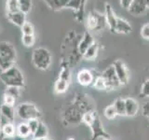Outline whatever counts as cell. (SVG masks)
I'll return each mask as SVG.
<instances>
[{
	"instance_id": "25",
	"label": "cell",
	"mask_w": 149,
	"mask_h": 140,
	"mask_svg": "<svg viewBox=\"0 0 149 140\" xmlns=\"http://www.w3.org/2000/svg\"><path fill=\"white\" fill-rule=\"evenodd\" d=\"M59 78L70 82V79H71V72H70V67L67 62L62 63V68H61V71L59 74Z\"/></svg>"
},
{
	"instance_id": "30",
	"label": "cell",
	"mask_w": 149,
	"mask_h": 140,
	"mask_svg": "<svg viewBox=\"0 0 149 140\" xmlns=\"http://www.w3.org/2000/svg\"><path fill=\"white\" fill-rule=\"evenodd\" d=\"M22 42L23 46L27 47V48H30L33 47L36 43V37L35 35H22Z\"/></svg>"
},
{
	"instance_id": "35",
	"label": "cell",
	"mask_w": 149,
	"mask_h": 140,
	"mask_svg": "<svg viewBox=\"0 0 149 140\" xmlns=\"http://www.w3.org/2000/svg\"><path fill=\"white\" fill-rule=\"evenodd\" d=\"M16 98L13 97L10 94H8V93H4V96H3V104H6L8 106H15V103H16Z\"/></svg>"
},
{
	"instance_id": "26",
	"label": "cell",
	"mask_w": 149,
	"mask_h": 140,
	"mask_svg": "<svg viewBox=\"0 0 149 140\" xmlns=\"http://www.w3.org/2000/svg\"><path fill=\"white\" fill-rule=\"evenodd\" d=\"M93 87L99 91H107V85L106 82L104 80V78H102V75H100L99 77H97L94 78V81H93Z\"/></svg>"
},
{
	"instance_id": "41",
	"label": "cell",
	"mask_w": 149,
	"mask_h": 140,
	"mask_svg": "<svg viewBox=\"0 0 149 140\" xmlns=\"http://www.w3.org/2000/svg\"><path fill=\"white\" fill-rule=\"evenodd\" d=\"M87 0H81V4H82V9L84 10V7H85V4H86Z\"/></svg>"
},
{
	"instance_id": "28",
	"label": "cell",
	"mask_w": 149,
	"mask_h": 140,
	"mask_svg": "<svg viewBox=\"0 0 149 140\" xmlns=\"http://www.w3.org/2000/svg\"><path fill=\"white\" fill-rule=\"evenodd\" d=\"M19 2V9L23 13L28 14L32 8V0H18Z\"/></svg>"
},
{
	"instance_id": "36",
	"label": "cell",
	"mask_w": 149,
	"mask_h": 140,
	"mask_svg": "<svg viewBox=\"0 0 149 140\" xmlns=\"http://www.w3.org/2000/svg\"><path fill=\"white\" fill-rule=\"evenodd\" d=\"M28 126H29V128L31 130V132H32V134H34L36 132V130L37 129V127H38V125L40 123V120L39 119H34V120H28L26 121Z\"/></svg>"
},
{
	"instance_id": "20",
	"label": "cell",
	"mask_w": 149,
	"mask_h": 140,
	"mask_svg": "<svg viewBox=\"0 0 149 140\" xmlns=\"http://www.w3.org/2000/svg\"><path fill=\"white\" fill-rule=\"evenodd\" d=\"M0 132L3 137H14L16 136V126L14 125V123H6L0 127Z\"/></svg>"
},
{
	"instance_id": "40",
	"label": "cell",
	"mask_w": 149,
	"mask_h": 140,
	"mask_svg": "<svg viewBox=\"0 0 149 140\" xmlns=\"http://www.w3.org/2000/svg\"><path fill=\"white\" fill-rule=\"evenodd\" d=\"M29 140H51V139L47 136V137H43V138H35V137H32Z\"/></svg>"
},
{
	"instance_id": "39",
	"label": "cell",
	"mask_w": 149,
	"mask_h": 140,
	"mask_svg": "<svg viewBox=\"0 0 149 140\" xmlns=\"http://www.w3.org/2000/svg\"><path fill=\"white\" fill-rule=\"evenodd\" d=\"M143 115L144 117H146L149 120V103H146V105L143 107Z\"/></svg>"
},
{
	"instance_id": "19",
	"label": "cell",
	"mask_w": 149,
	"mask_h": 140,
	"mask_svg": "<svg viewBox=\"0 0 149 140\" xmlns=\"http://www.w3.org/2000/svg\"><path fill=\"white\" fill-rule=\"evenodd\" d=\"M53 10H60L63 8H69L70 0H43Z\"/></svg>"
},
{
	"instance_id": "11",
	"label": "cell",
	"mask_w": 149,
	"mask_h": 140,
	"mask_svg": "<svg viewBox=\"0 0 149 140\" xmlns=\"http://www.w3.org/2000/svg\"><path fill=\"white\" fill-rule=\"evenodd\" d=\"M104 16L106 20V24L108 25L111 32L114 33L118 17L116 16V14L113 10V8H112V6L109 3H106L104 5Z\"/></svg>"
},
{
	"instance_id": "7",
	"label": "cell",
	"mask_w": 149,
	"mask_h": 140,
	"mask_svg": "<svg viewBox=\"0 0 149 140\" xmlns=\"http://www.w3.org/2000/svg\"><path fill=\"white\" fill-rule=\"evenodd\" d=\"M102 76L104 78V80L106 82L107 91L116 90V89L121 86V83L119 81L118 76H116L113 64L110 65L109 67H107L104 71V73L102 74Z\"/></svg>"
},
{
	"instance_id": "3",
	"label": "cell",
	"mask_w": 149,
	"mask_h": 140,
	"mask_svg": "<svg viewBox=\"0 0 149 140\" xmlns=\"http://www.w3.org/2000/svg\"><path fill=\"white\" fill-rule=\"evenodd\" d=\"M16 58V50L10 42H0V69L6 70L15 65Z\"/></svg>"
},
{
	"instance_id": "13",
	"label": "cell",
	"mask_w": 149,
	"mask_h": 140,
	"mask_svg": "<svg viewBox=\"0 0 149 140\" xmlns=\"http://www.w3.org/2000/svg\"><path fill=\"white\" fill-rule=\"evenodd\" d=\"M94 42L95 41H94V39H93L92 35L88 31H86L85 33H84L80 42H79L78 45H77V50H78L79 54L82 56L84 53H85V51L90 48Z\"/></svg>"
},
{
	"instance_id": "33",
	"label": "cell",
	"mask_w": 149,
	"mask_h": 140,
	"mask_svg": "<svg viewBox=\"0 0 149 140\" xmlns=\"http://www.w3.org/2000/svg\"><path fill=\"white\" fill-rule=\"evenodd\" d=\"M21 88L19 87H14V86H9V87H7L6 91H5V93H8V94H10L12 95L13 97H15L16 99H18L19 96H20V92Z\"/></svg>"
},
{
	"instance_id": "1",
	"label": "cell",
	"mask_w": 149,
	"mask_h": 140,
	"mask_svg": "<svg viewBox=\"0 0 149 140\" xmlns=\"http://www.w3.org/2000/svg\"><path fill=\"white\" fill-rule=\"evenodd\" d=\"M90 110H94L90 101L81 93H77L73 104L64 110L63 121L67 125H78L82 123L83 114Z\"/></svg>"
},
{
	"instance_id": "24",
	"label": "cell",
	"mask_w": 149,
	"mask_h": 140,
	"mask_svg": "<svg viewBox=\"0 0 149 140\" xmlns=\"http://www.w3.org/2000/svg\"><path fill=\"white\" fill-rule=\"evenodd\" d=\"M48 134H49L48 127H47L44 123L40 121L38 127H37V129L36 130V132L33 134V137H35V138H43V137L48 136Z\"/></svg>"
},
{
	"instance_id": "44",
	"label": "cell",
	"mask_w": 149,
	"mask_h": 140,
	"mask_svg": "<svg viewBox=\"0 0 149 140\" xmlns=\"http://www.w3.org/2000/svg\"><path fill=\"white\" fill-rule=\"evenodd\" d=\"M104 140H111V138L110 139H104Z\"/></svg>"
},
{
	"instance_id": "9",
	"label": "cell",
	"mask_w": 149,
	"mask_h": 140,
	"mask_svg": "<svg viewBox=\"0 0 149 140\" xmlns=\"http://www.w3.org/2000/svg\"><path fill=\"white\" fill-rule=\"evenodd\" d=\"M113 66L115 68L116 76H118L121 83V86L126 85L129 82V77H130L127 65L125 64V63L122 60H116L113 64Z\"/></svg>"
},
{
	"instance_id": "4",
	"label": "cell",
	"mask_w": 149,
	"mask_h": 140,
	"mask_svg": "<svg viewBox=\"0 0 149 140\" xmlns=\"http://www.w3.org/2000/svg\"><path fill=\"white\" fill-rule=\"evenodd\" d=\"M32 63L37 69L47 70L49 69V67L51 65V63H52V55L48 49L39 47V48L35 49L33 51Z\"/></svg>"
},
{
	"instance_id": "42",
	"label": "cell",
	"mask_w": 149,
	"mask_h": 140,
	"mask_svg": "<svg viewBox=\"0 0 149 140\" xmlns=\"http://www.w3.org/2000/svg\"><path fill=\"white\" fill-rule=\"evenodd\" d=\"M146 1V6H147V8H149V0H144Z\"/></svg>"
},
{
	"instance_id": "12",
	"label": "cell",
	"mask_w": 149,
	"mask_h": 140,
	"mask_svg": "<svg viewBox=\"0 0 149 140\" xmlns=\"http://www.w3.org/2000/svg\"><path fill=\"white\" fill-rule=\"evenodd\" d=\"M77 80L81 86L87 87V86H90L91 84H93L94 78H93V75L91 70L84 68V69H81L80 71L77 73Z\"/></svg>"
},
{
	"instance_id": "15",
	"label": "cell",
	"mask_w": 149,
	"mask_h": 140,
	"mask_svg": "<svg viewBox=\"0 0 149 140\" xmlns=\"http://www.w3.org/2000/svg\"><path fill=\"white\" fill-rule=\"evenodd\" d=\"M132 32V26L130 25V23L127 20H125V19L118 17L114 33H116V34L129 35Z\"/></svg>"
},
{
	"instance_id": "14",
	"label": "cell",
	"mask_w": 149,
	"mask_h": 140,
	"mask_svg": "<svg viewBox=\"0 0 149 140\" xmlns=\"http://www.w3.org/2000/svg\"><path fill=\"white\" fill-rule=\"evenodd\" d=\"M7 18L9 22L20 28L24 24V22L27 21L26 14L23 13L21 10H18L15 12H7Z\"/></svg>"
},
{
	"instance_id": "17",
	"label": "cell",
	"mask_w": 149,
	"mask_h": 140,
	"mask_svg": "<svg viewBox=\"0 0 149 140\" xmlns=\"http://www.w3.org/2000/svg\"><path fill=\"white\" fill-rule=\"evenodd\" d=\"M126 104V116L134 117L138 114L139 111V104L138 102L133 98L128 97L125 99Z\"/></svg>"
},
{
	"instance_id": "21",
	"label": "cell",
	"mask_w": 149,
	"mask_h": 140,
	"mask_svg": "<svg viewBox=\"0 0 149 140\" xmlns=\"http://www.w3.org/2000/svg\"><path fill=\"white\" fill-rule=\"evenodd\" d=\"M98 50H99V46H98V43L94 42V43H93L90 48L85 51V53L82 55V57L88 61L94 60L97 57Z\"/></svg>"
},
{
	"instance_id": "29",
	"label": "cell",
	"mask_w": 149,
	"mask_h": 140,
	"mask_svg": "<svg viewBox=\"0 0 149 140\" xmlns=\"http://www.w3.org/2000/svg\"><path fill=\"white\" fill-rule=\"evenodd\" d=\"M104 117L107 119V120H114L116 119V117L118 116V113H116V108L114 105H109L107 106L104 109Z\"/></svg>"
},
{
	"instance_id": "38",
	"label": "cell",
	"mask_w": 149,
	"mask_h": 140,
	"mask_svg": "<svg viewBox=\"0 0 149 140\" xmlns=\"http://www.w3.org/2000/svg\"><path fill=\"white\" fill-rule=\"evenodd\" d=\"M133 2V0H119V4L122 8L128 9L129 7L130 6V4Z\"/></svg>"
},
{
	"instance_id": "43",
	"label": "cell",
	"mask_w": 149,
	"mask_h": 140,
	"mask_svg": "<svg viewBox=\"0 0 149 140\" xmlns=\"http://www.w3.org/2000/svg\"><path fill=\"white\" fill-rule=\"evenodd\" d=\"M66 140H76L74 138H73V137H69V138H67Z\"/></svg>"
},
{
	"instance_id": "18",
	"label": "cell",
	"mask_w": 149,
	"mask_h": 140,
	"mask_svg": "<svg viewBox=\"0 0 149 140\" xmlns=\"http://www.w3.org/2000/svg\"><path fill=\"white\" fill-rule=\"evenodd\" d=\"M0 115H2L5 118H7L11 123L15 121L16 116V108H14L13 106H8L6 104H2L0 106Z\"/></svg>"
},
{
	"instance_id": "31",
	"label": "cell",
	"mask_w": 149,
	"mask_h": 140,
	"mask_svg": "<svg viewBox=\"0 0 149 140\" xmlns=\"http://www.w3.org/2000/svg\"><path fill=\"white\" fill-rule=\"evenodd\" d=\"M22 35H34L35 34V28L34 25L32 24V22L26 21L22 27Z\"/></svg>"
},
{
	"instance_id": "16",
	"label": "cell",
	"mask_w": 149,
	"mask_h": 140,
	"mask_svg": "<svg viewBox=\"0 0 149 140\" xmlns=\"http://www.w3.org/2000/svg\"><path fill=\"white\" fill-rule=\"evenodd\" d=\"M16 135L22 140H29L33 137L32 132L26 121H22L16 126Z\"/></svg>"
},
{
	"instance_id": "32",
	"label": "cell",
	"mask_w": 149,
	"mask_h": 140,
	"mask_svg": "<svg viewBox=\"0 0 149 140\" xmlns=\"http://www.w3.org/2000/svg\"><path fill=\"white\" fill-rule=\"evenodd\" d=\"M6 8H7V12H15L20 10L19 9L18 0H7Z\"/></svg>"
},
{
	"instance_id": "22",
	"label": "cell",
	"mask_w": 149,
	"mask_h": 140,
	"mask_svg": "<svg viewBox=\"0 0 149 140\" xmlns=\"http://www.w3.org/2000/svg\"><path fill=\"white\" fill-rule=\"evenodd\" d=\"M69 83L68 81L64 80V79H62L58 78L57 80L55 81L54 84V91L56 93L58 94H62V93H64L68 90V87H69Z\"/></svg>"
},
{
	"instance_id": "10",
	"label": "cell",
	"mask_w": 149,
	"mask_h": 140,
	"mask_svg": "<svg viewBox=\"0 0 149 140\" xmlns=\"http://www.w3.org/2000/svg\"><path fill=\"white\" fill-rule=\"evenodd\" d=\"M147 8H148L144 0H133L127 10L132 16H142L146 12Z\"/></svg>"
},
{
	"instance_id": "37",
	"label": "cell",
	"mask_w": 149,
	"mask_h": 140,
	"mask_svg": "<svg viewBox=\"0 0 149 140\" xmlns=\"http://www.w3.org/2000/svg\"><path fill=\"white\" fill-rule=\"evenodd\" d=\"M142 37L143 39L149 40V23H146L143 27L141 28V32H140Z\"/></svg>"
},
{
	"instance_id": "27",
	"label": "cell",
	"mask_w": 149,
	"mask_h": 140,
	"mask_svg": "<svg viewBox=\"0 0 149 140\" xmlns=\"http://www.w3.org/2000/svg\"><path fill=\"white\" fill-rule=\"evenodd\" d=\"M96 112L94 110H90V111H87L86 113L83 114V117H82V123H84L86 125L90 126L92 123L93 120H95L96 118Z\"/></svg>"
},
{
	"instance_id": "5",
	"label": "cell",
	"mask_w": 149,
	"mask_h": 140,
	"mask_svg": "<svg viewBox=\"0 0 149 140\" xmlns=\"http://www.w3.org/2000/svg\"><path fill=\"white\" fill-rule=\"evenodd\" d=\"M16 116H18L23 121H28L34 119L41 118V112L35 104L29 102L21 103L16 107Z\"/></svg>"
},
{
	"instance_id": "23",
	"label": "cell",
	"mask_w": 149,
	"mask_h": 140,
	"mask_svg": "<svg viewBox=\"0 0 149 140\" xmlns=\"http://www.w3.org/2000/svg\"><path fill=\"white\" fill-rule=\"evenodd\" d=\"M118 116H126V104L124 98H118L113 103Z\"/></svg>"
},
{
	"instance_id": "6",
	"label": "cell",
	"mask_w": 149,
	"mask_h": 140,
	"mask_svg": "<svg viewBox=\"0 0 149 140\" xmlns=\"http://www.w3.org/2000/svg\"><path fill=\"white\" fill-rule=\"evenodd\" d=\"M106 24V20L104 14L98 13L96 11H92L88 15L86 25L88 30H100Z\"/></svg>"
},
{
	"instance_id": "2",
	"label": "cell",
	"mask_w": 149,
	"mask_h": 140,
	"mask_svg": "<svg viewBox=\"0 0 149 140\" xmlns=\"http://www.w3.org/2000/svg\"><path fill=\"white\" fill-rule=\"evenodd\" d=\"M0 80L7 87L14 86L23 88L25 85L23 74L16 65H13L6 70H2V72L0 73Z\"/></svg>"
},
{
	"instance_id": "8",
	"label": "cell",
	"mask_w": 149,
	"mask_h": 140,
	"mask_svg": "<svg viewBox=\"0 0 149 140\" xmlns=\"http://www.w3.org/2000/svg\"><path fill=\"white\" fill-rule=\"evenodd\" d=\"M91 130V137L88 140H97L99 138H104V139H110L111 136L110 134L106 132L104 128L102 121L99 118V116H96L95 120H93V123L88 126Z\"/></svg>"
},
{
	"instance_id": "34",
	"label": "cell",
	"mask_w": 149,
	"mask_h": 140,
	"mask_svg": "<svg viewBox=\"0 0 149 140\" xmlns=\"http://www.w3.org/2000/svg\"><path fill=\"white\" fill-rule=\"evenodd\" d=\"M140 96L141 97H149V78L143 83L141 87V92H140Z\"/></svg>"
}]
</instances>
